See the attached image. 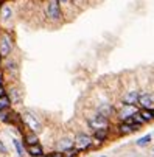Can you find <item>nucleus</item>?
<instances>
[{"label":"nucleus","mask_w":154,"mask_h":157,"mask_svg":"<svg viewBox=\"0 0 154 157\" xmlns=\"http://www.w3.org/2000/svg\"><path fill=\"white\" fill-rule=\"evenodd\" d=\"M100 157H107V155H106V154H103V155H100Z\"/></svg>","instance_id":"obj_30"},{"label":"nucleus","mask_w":154,"mask_h":157,"mask_svg":"<svg viewBox=\"0 0 154 157\" xmlns=\"http://www.w3.org/2000/svg\"><path fill=\"white\" fill-rule=\"evenodd\" d=\"M137 106L140 109H154V94H151V92H140Z\"/></svg>","instance_id":"obj_7"},{"label":"nucleus","mask_w":154,"mask_h":157,"mask_svg":"<svg viewBox=\"0 0 154 157\" xmlns=\"http://www.w3.org/2000/svg\"><path fill=\"white\" fill-rule=\"evenodd\" d=\"M75 148L79 149L81 152H89L95 149V140L92 137V134H87L84 131L76 132L75 136Z\"/></svg>","instance_id":"obj_2"},{"label":"nucleus","mask_w":154,"mask_h":157,"mask_svg":"<svg viewBox=\"0 0 154 157\" xmlns=\"http://www.w3.org/2000/svg\"><path fill=\"white\" fill-rule=\"evenodd\" d=\"M11 16H13L11 8H10V6H3V8H2V20H3V22H6V20H10V19H11Z\"/></svg>","instance_id":"obj_19"},{"label":"nucleus","mask_w":154,"mask_h":157,"mask_svg":"<svg viewBox=\"0 0 154 157\" xmlns=\"http://www.w3.org/2000/svg\"><path fill=\"white\" fill-rule=\"evenodd\" d=\"M44 157H64V152H61V151H58V149H55V151H50V152H47Z\"/></svg>","instance_id":"obj_22"},{"label":"nucleus","mask_w":154,"mask_h":157,"mask_svg":"<svg viewBox=\"0 0 154 157\" xmlns=\"http://www.w3.org/2000/svg\"><path fill=\"white\" fill-rule=\"evenodd\" d=\"M140 124H129V123H125V121H120L118 126H117V134L120 137H125V136H131V134H134L137 131H140Z\"/></svg>","instance_id":"obj_6"},{"label":"nucleus","mask_w":154,"mask_h":157,"mask_svg":"<svg viewBox=\"0 0 154 157\" xmlns=\"http://www.w3.org/2000/svg\"><path fill=\"white\" fill-rule=\"evenodd\" d=\"M24 143H25V146L27 145H36V143H39V136L33 131H28V132L24 134Z\"/></svg>","instance_id":"obj_14"},{"label":"nucleus","mask_w":154,"mask_h":157,"mask_svg":"<svg viewBox=\"0 0 154 157\" xmlns=\"http://www.w3.org/2000/svg\"><path fill=\"white\" fill-rule=\"evenodd\" d=\"M140 114H142L143 120L146 121V124L154 121V114H152V110H151V109H140Z\"/></svg>","instance_id":"obj_17"},{"label":"nucleus","mask_w":154,"mask_h":157,"mask_svg":"<svg viewBox=\"0 0 154 157\" xmlns=\"http://www.w3.org/2000/svg\"><path fill=\"white\" fill-rule=\"evenodd\" d=\"M13 50V40L10 37V34H2L0 36V55L2 58H6Z\"/></svg>","instance_id":"obj_9"},{"label":"nucleus","mask_w":154,"mask_h":157,"mask_svg":"<svg viewBox=\"0 0 154 157\" xmlns=\"http://www.w3.org/2000/svg\"><path fill=\"white\" fill-rule=\"evenodd\" d=\"M19 98H20V95H19V92L16 90H11V103H16V101H19Z\"/></svg>","instance_id":"obj_23"},{"label":"nucleus","mask_w":154,"mask_h":157,"mask_svg":"<svg viewBox=\"0 0 154 157\" xmlns=\"http://www.w3.org/2000/svg\"><path fill=\"white\" fill-rule=\"evenodd\" d=\"M22 121H24V124L30 131H33L36 134H39L42 131V121H40V118L36 114H33L31 110H25L24 114H22Z\"/></svg>","instance_id":"obj_3"},{"label":"nucleus","mask_w":154,"mask_h":157,"mask_svg":"<svg viewBox=\"0 0 154 157\" xmlns=\"http://www.w3.org/2000/svg\"><path fill=\"white\" fill-rule=\"evenodd\" d=\"M8 152V149H6V146L2 143V142H0V154H6Z\"/></svg>","instance_id":"obj_25"},{"label":"nucleus","mask_w":154,"mask_h":157,"mask_svg":"<svg viewBox=\"0 0 154 157\" xmlns=\"http://www.w3.org/2000/svg\"><path fill=\"white\" fill-rule=\"evenodd\" d=\"M152 157H154V149H152Z\"/></svg>","instance_id":"obj_31"},{"label":"nucleus","mask_w":154,"mask_h":157,"mask_svg":"<svg viewBox=\"0 0 154 157\" xmlns=\"http://www.w3.org/2000/svg\"><path fill=\"white\" fill-rule=\"evenodd\" d=\"M45 14L50 20H61L62 17V11H61V5L58 0H50L47 3V8H45Z\"/></svg>","instance_id":"obj_5"},{"label":"nucleus","mask_w":154,"mask_h":157,"mask_svg":"<svg viewBox=\"0 0 154 157\" xmlns=\"http://www.w3.org/2000/svg\"><path fill=\"white\" fill-rule=\"evenodd\" d=\"M92 137L95 142H100V143H106L111 139V129H98V131H94L92 132Z\"/></svg>","instance_id":"obj_13"},{"label":"nucleus","mask_w":154,"mask_h":157,"mask_svg":"<svg viewBox=\"0 0 154 157\" xmlns=\"http://www.w3.org/2000/svg\"><path fill=\"white\" fill-rule=\"evenodd\" d=\"M75 148V137H69V136H64L56 142V149L61 152H67L70 149Z\"/></svg>","instance_id":"obj_8"},{"label":"nucleus","mask_w":154,"mask_h":157,"mask_svg":"<svg viewBox=\"0 0 154 157\" xmlns=\"http://www.w3.org/2000/svg\"><path fill=\"white\" fill-rule=\"evenodd\" d=\"M0 64H2V55H0Z\"/></svg>","instance_id":"obj_29"},{"label":"nucleus","mask_w":154,"mask_h":157,"mask_svg":"<svg viewBox=\"0 0 154 157\" xmlns=\"http://www.w3.org/2000/svg\"><path fill=\"white\" fill-rule=\"evenodd\" d=\"M133 120H134L136 124H140V126H145V124H146V121L143 120V117H142V114H140V110L137 112V114L133 115Z\"/></svg>","instance_id":"obj_20"},{"label":"nucleus","mask_w":154,"mask_h":157,"mask_svg":"<svg viewBox=\"0 0 154 157\" xmlns=\"http://www.w3.org/2000/svg\"><path fill=\"white\" fill-rule=\"evenodd\" d=\"M11 106V98L8 95L5 97H0V110H5V109H10Z\"/></svg>","instance_id":"obj_18"},{"label":"nucleus","mask_w":154,"mask_h":157,"mask_svg":"<svg viewBox=\"0 0 154 157\" xmlns=\"http://www.w3.org/2000/svg\"><path fill=\"white\" fill-rule=\"evenodd\" d=\"M139 97H140V92L139 90H128L121 97V104H137Z\"/></svg>","instance_id":"obj_12"},{"label":"nucleus","mask_w":154,"mask_h":157,"mask_svg":"<svg viewBox=\"0 0 154 157\" xmlns=\"http://www.w3.org/2000/svg\"><path fill=\"white\" fill-rule=\"evenodd\" d=\"M83 152L79 151V149H76V148H73V149H70V151H67V152H64V157H79Z\"/></svg>","instance_id":"obj_21"},{"label":"nucleus","mask_w":154,"mask_h":157,"mask_svg":"<svg viewBox=\"0 0 154 157\" xmlns=\"http://www.w3.org/2000/svg\"><path fill=\"white\" fill-rule=\"evenodd\" d=\"M86 124L89 129L94 131H98V129H111L112 128V123H111V118L103 115V114H98L97 110L92 112V115L86 117Z\"/></svg>","instance_id":"obj_1"},{"label":"nucleus","mask_w":154,"mask_h":157,"mask_svg":"<svg viewBox=\"0 0 154 157\" xmlns=\"http://www.w3.org/2000/svg\"><path fill=\"white\" fill-rule=\"evenodd\" d=\"M6 69H8L10 72H14V73L17 72V69H16V64H14V62H8V64H6Z\"/></svg>","instance_id":"obj_24"},{"label":"nucleus","mask_w":154,"mask_h":157,"mask_svg":"<svg viewBox=\"0 0 154 157\" xmlns=\"http://www.w3.org/2000/svg\"><path fill=\"white\" fill-rule=\"evenodd\" d=\"M151 142H152V134L149 132V134H145L143 137H140V139L136 140V146H139V148H146Z\"/></svg>","instance_id":"obj_15"},{"label":"nucleus","mask_w":154,"mask_h":157,"mask_svg":"<svg viewBox=\"0 0 154 157\" xmlns=\"http://www.w3.org/2000/svg\"><path fill=\"white\" fill-rule=\"evenodd\" d=\"M139 110H140V107L137 104H120L117 107V118L120 121H125L128 117H133Z\"/></svg>","instance_id":"obj_4"},{"label":"nucleus","mask_w":154,"mask_h":157,"mask_svg":"<svg viewBox=\"0 0 154 157\" xmlns=\"http://www.w3.org/2000/svg\"><path fill=\"white\" fill-rule=\"evenodd\" d=\"M6 95V90H5V87L3 86H0V97H5Z\"/></svg>","instance_id":"obj_26"},{"label":"nucleus","mask_w":154,"mask_h":157,"mask_svg":"<svg viewBox=\"0 0 154 157\" xmlns=\"http://www.w3.org/2000/svg\"><path fill=\"white\" fill-rule=\"evenodd\" d=\"M13 145H14V148H16V151H17V155H19V157H24V155L27 154V151H25V148H24V145H22V142H20V140L13 139Z\"/></svg>","instance_id":"obj_16"},{"label":"nucleus","mask_w":154,"mask_h":157,"mask_svg":"<svg viewBox=\"0 0 154 157\" xmlns=\"http://www.w3.org/2000/svg\"><path fill=\"white\" fill-rule=\"evenodd\" d=\"M59 3H62V5H67V3H70V0H58Z\"/></svg>","instance_id":"obj_27"},{"label":"nucleus","mask_w":154,"mask_h":157,"mask_svg":"<svg viewBox=\"0 0 154 157\" xmlns=\"http://www.w3.org/2000/svg\"><path fill=\"white\" fill-rule=\"evenodd\" d=\"M3 84V73H2V70H0V86Z\"/></svg>","instance_id":"obj_28"},{"label":"nucleus","mask_w":154,"mask_h":157,"mask_svg":"<svg viewBox=\"0 0 154 157\" xmlns=\"http://www.w3.org/2000/svg\"><path fill=\"white\" fill-rule=\"evenodd\" d=\"M25 151L30 157H44L45 155V149L40 143H36V145H27L25 146Z\"/></svg>","instance_id":"obj_11"},{"label":"nucleus","mask_w":154,"mask_h":157,"mask_svg":"<svg viewBox=\"0 0 154 157\" xmlns=\"http://www.w3.org/2000/svg\"><path fill=\"white\" fill-rule=\"evenodd\" d=\"M95 110L98 112V114H103V115H106L109 118H112L114 115H117V107L114 104H111V103H100L95 107Z\"/></svg>","instance_id":"obj_10"}]
</instances>
